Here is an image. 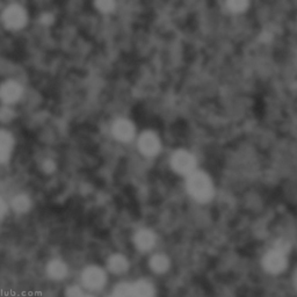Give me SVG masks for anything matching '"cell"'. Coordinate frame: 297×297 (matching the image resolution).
<instances>
[{"mask_svg": "<svg viewBox=\"0 0 297 297\" xmlns=\"http://www.w3.org/2000/svg\"><path fill=\"white\" fill-rule=\"evenodd\" d=\"M10 210V206H8L7 202L0 196V220L6 217V215Z\"/></svg>", "mask_w": 297, "mask_h": 297, "instance_id": "cell-21", "label": "cell"}, {"mask_svg": "<svg viewBox=\"0 0 297 297\" xmlns=\"http://www.w3.org/2000/svg\"><path fill=\"white\" fill-rule=\"evenodd\" d=\"M26 12L20 6H11L4 13V22L11 29H19L26 24Z\"/></svg>", "mask_w": 297, "mask_h": 297, "instance_id": "cell-5", "label": "cell"}, {"mask_svg": "<svg viewBox=\"0 0 297 297\" xmlns=\"http://www.w3.org/2000/svg\"><path fill=\"white\" fill-rule=\"evenodd\" d=\"M150 267L157 274H163L169 271L170 259L165 254H156L150 260Z\"/></svg>", "mask_w": 297, "mask_h": 297, "instance_id": "cell-15", "label": "cell"}, {"mask_svg": "<svg viewBox=\"0 0 297 297\" xmlns=\"http://www.w3.org/2000/svg\"><path fill=\"white\" fill-rule=\"evenodd\" d=\"M138 146L145 156H155L159 152L160 143L155 134L144 133L139 138Z\"/></svg>", "mask_w": 297, "mask_h": 297, "instance_id": "cell-6", "label": "cell"}, {"mask_svg": "<svg viewBox=\"0 0 297 297\" xmlns=\"http://www.w3.org/2000/svg\"><path fill=\"white\" fill-rule=\"evenodd\" d=\"M134 243L139 251L147 252L156 245V235L148 229H142L135 235Z\"/></svg>", "mask_w": 297, "mask_h": 297, "instance_id": "cell-7", "label": "cell"}, {"mask_svg": "<svg viewBox=\"0 0 297 297\" xmlns=\"http://www.w3.org/2000/svg\"><path fill=\"white\" fill-rule=\"evenodd\" d=\"M96 6L98 7L99 11L108 13L114 10L115 2L114 0H96Z\"/></svg>", "mask_w": 297, "mask_h": 297, "instance_id": "cell-18", "label": "cell"}, {"mask_svg": "<svg viewBox=\"0 0 297 297\" xmlns=\"http://www.w3.org/2000/svg\"><path fill=\"white\" fill-rule=\"evenodd\" d=\"M21 92L22 89L19 84L14 82H8L4 84L2 88H0V98L7 103H12L19 100V98L21 97Z\"/></svg>", "mask_w": 297, "mask_h": 297, "instance_id": "cell-10", "label": "cell"}, {"mask_svg": "<svg viewBox=\"0 0 297 297\" xmlns=\"http://www.w3.org/2000/svg\"><path fill=\"white\" fill-rule=\"evenodd\" d=\"M156 290L151 282L139 280L132 285V297H155Z\"/></svg>", "mask_w": 297, "mask_h": 297, "instance_id": "cell-11", "label": "cell"}, {"mask_svg": "<svg viewBox=\"0 0 297 297\" xmlns=\"http://www.w3.org/2000/svg\"><path fill=\"white\" fill-rule=\"evenodd\" d=\"M171 164H172V168L175 172L183 175H190L195 171L196 161L190 152L178 151L173 155Z\"/></svg>", "mask_w": 297, "mask_h": 297, "instance_id": "cell-3", "label": "cell"}, {"mask_svg": "<svg viewBox=\"0 0 297 297\" xmlns=\"http://www.w3.org/2000/svg\"><path fill=\"white\" fill-rule=\"evenodd\" d=\"M187 191L193 199L201 203L209 202L214 196V186L210 178L203 172H194L188 175Z\"/></svg>", "mask_w": 297, "mask_h": 297, "instance_id": "cell-1", "label": "cell"}, {"mask_svg": "<svg viewBox=\"0 0 297 297\" xmlns=\"http://www.w3.org/2000/svg\"><path fill=\"white\" fill-rule=\"evenodd\" d=\"M291 249V246H290V243L286 240V239H279L276 240L275 243V247H274V250L277 251V252H280V253L282 254H287L288 252L290 251Z\"/></svg>", "mask_w": 297, "mask_h": 297, "instance_id": "cell-19", "label": "cell"}, {"mask_svg": "<svg viewBox=\"0 0 297 297\" xmlns=\"http://www.w3.org/2000/svg\"><path fill=\"white\" fill-rule=\"evenodd\" d=\"M43 169H44V171H46V172H48V173H51L52 171L55 170V164H53L52 161L48 160V161H46V163H44Z\"/></svg>", "mask_w": 297, "mask_h": 297, "instance_id": "cell-23", "label": "cell"}, {"mask_svg": "<svg viewBox=\"0 0 297 297\" xmlns=\"http://www.w3.org/2000/svg\"><path fill=\"white\" fill-rule=\"evenodd\" d=\"M113 135L121 142H128L134 137L135 128L128 120H119L113 125Z\"/></svg>", "mask_w": 297, "mask_h": 297, "instance_id": "cell-8", "label": "cell"}, {"mask_svg": "<svg viewBox=\"0 0 297 297\" xmlns=\"http://www.w3.org/2000/svg\"><path fill=\"white\" fill-rule=\"evenodd\" d=\"M108 297H132V285L128 282L119 283Z\"/></svg>", "mask_w": 297, "mask_h": 297, "instance_id": "cell-16", "label": "cell"}, {"mask_svg": "<svg viewBox=\"0 0 297 297\" xmlns=\"http://www.w3.org/2000/svg\"><path fill=\"white\" fill-rule=\"evenodd\" d=\"M10 208L17 215L27 214L31 208V200L28 195L26 194H17L13 197L11 203L8 205Z\"/></svg>", "mask_w": 297, "mask_h": 297, "instance_id": "cell-12", "label": "cell"}, {"mask_svg": "<svg viewBox=\"0 0 297 297\" xmlns=\"http://www.w3.org/2000/svg\"><path fill=\"white\" fill-rule=\"evenodd\" d=\"M83 297H94L93 295H89V294H84Z\"/></svg>", "mask_w": 297, "mask_h": 297, "instance_id": "cell-24", "label": "cell"}, {"mask_svg": "<svg viewBox=\"0 0 297 297\" xmlns=\"http://www.w3.org/2000/svg\"><path fill=\"white\" fill-rule=\"evenodd\" d=\"M13 145V139L10 134L0 132V164L6 163L10 158V154Z\"/></svg>", "mask_w": 297, "mask_h": 297, "instance_id": "cell-14", "label": "cell"}, {"mask_svg": "<svg viewBox=\"0 0 297 297\" xmlns=\"http://www.w3.org/2000/svg\"><path fill=\"white\" fill-rule=\"evenodd\" d=\"M287 265V256L275 250L269 251L263 259L264 268L271 274H280L285 272Z\"/></svg>", "mask_w": 297, "mask_h": 297, "instance_id": "cell-4", "label": "cell"}, {"mask_svg": "<svg viewBox=\"0 0 297 297\" xmlns=\"http://www.w3.org/2000/svg\"><path fill=\"white\" fill-rule=\"evenodd\" d=\"M67 272L69 269H67L66 264L60 259H53L47 265V274L51 280H63L67 275Z\"/></svg>", "mask_w": 297, "mask_h": 297, "instance_id": "cell-9", "label": "cell"}, {"mask_svg": "<svg viewBox=\"0 0 297 297\" xmlns=\"http://www.w3.org/2000/svg\"><path fill=\"white\" fill-rule=\"evenodd\" d=\"M85 292L83 291V289L78 286H72L70 288H67L66 290V297H83Z\"/></svg>", "mask_w": 297, "mask_h": 297, "instance_id": "cell-20", "label": "cell"}, {"mask_svg": "<svg viewBox=\"0 0 297 297\" xmlns=\"http://www.w3.org/2000/svg\"><path fill=\"white\" fill-rule=\"evenodd\" d=\"M83 285L89 290H99L106 285L107 276L100 267L89 266L83 273Z\"/></svg>", "mask_w": 297, "mask_h": 297, "instance_id": "cell-2", "label": "cell"}, {"mask_svg": "<svg viewBox=\"0 0 297 297\" xmlns=\"http://www.w3.org/2000/svg\"><path fill=\"white\" fill-rule=\"evenodd\" d=\"M249 6V0H228V7L235 13L244 12Z\"/></svg>", "mask_w": 297, "mask_h": 297, "instance_id": "cell-17", "label": "cell"}, {"mask_svg": "<svg viewBox=\"0 0 297 297\" xmlns=\"http://www.w3.org/2000/svg\"><path fill=\"white\" fill-rule=\"evenodd\" d=\"M108 268L114 274H123L128 271L129 262L122 254H113L108 260Z\"/></svg>", "mask_w": 297, "mask_h": 297, "instance_id": "cell-13", "label": "cell"}, {"mask_svg": "<svg viewBox=\"0 0 297 297\" xmlns=\"http://www.w3.org/2000/svg\"><path fill=\"white\" fill-rule=\"evenodd\" d=\"M12 115H13V113H12V110L11 109H8V108H3L2 110H0V119L2 120H10L11 118H12Z\"/></svg>", "mask_w": 297, "mask_h": 297, "instance_id": "cell-22", "label": "cell"}]
</instances>
